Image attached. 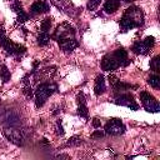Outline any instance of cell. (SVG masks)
Masks as SVG:
<instances>
[{
    "mask_svg": "<svg viewBox=\"0 0 160 160\" xmlns=\"http://www.w3.org/2000/svg\"><path fill=\"white\" fill-rule=\"evenodd\" d=\"M125 2H131V1H134V0H124Z\"/></svg>",
    "mask_w": 160,
    "mask_h": 160,
    "instance_id": "30",
    "label": "cell"
},
{
    "mask_svg": "<svg viewBox=\"0 0 160 160\" xmlns=\"http://www.w3.org/2000/svg\"><path fill=\"white\" fill-rule=\"evenodd\" d=\"M4 135H5L11 142H14V144H16V145H22L24 139H25L24 130L15 129V128L5 129V130H4Z\"/></svg>",
    "mask_w": 160,
    "mask_h": 160,
    "instance_id": "8",
    "label": "cell"
},
{
    "mask_svg": "<svg viewBox=\"0 0 160 160\" xmlns=\"http://www.w3.org/2000/svg\"><path fill=\"white\" fill-rule=\"evenodd\" d=\"M100 2H101V0H88V10H90V11H94V10H96L98 9V6L100 5Z\"/></svg>",
    "mask_w": 160,
    "mask_h": 160,
    "instance_id": "23",
    "label": "cell"
},
{
    "mask_svg": "<svg viewBox=\"0 0 160 160\" xmlns=\"http://www.w3.org/2000/svg\"><path fill=\"white\" fill-rule=\"evenodd\" d=\"M55 130H56V134L58 135H64V129H62V125L60 121L56 122V126H55Z\"/></svg>",
    "mask_w": 160,
    "mask_h": 160,
    "instance_id": "27",
    "label": "cell"
},
{
    "mask_svg": "<svg viewBox=\"0 0 160 160\" xmlns=\"http://www.w3.org/2000/svg\"><path fill=\"white\" fill-rule=\"evenodd\" d=\"M140 100H141V104L142 106L145 108L146 111H150V112H158L160 110V105L158 102V100L148 91H141L140 92Z\"/></svg>",
    "mask_w": 160,
    "mask_h": 160,
    "instance_id": "6",
    "label": "cell"
},
{
    "mask_svg": "<svg viewBox=\"0 0 160 160\" xmlns=\"http://www.w3.org/2000/svg\"><path fill=\"white\" fill-rule=\"evenodd\" d=\"M120 6V0H106L104 4V10L108 14L115 12Z\"/></svg>",
    "mask_w": 160,
    "mask_h": 160,
    "instance_id": "15",
    "label": "cell"
},
{
    "mask_svg": "<svg viewBox=\"0 0 160 160\" xmlns=\"http://www.w3.org/2000/svg\"><path fill=\"white\" fill-rule=\"evenodd\" d=\"M105 132L110 135H121L125 132V125L120 119L112 118L105 124Z\"/></svg>",
    "mask_w": 160,
    "mask_h": 160,
    "instance_id": "7",
    "label": "cell"
},
{
    "mask_svg": "<svg viewBox=\"0 0 160 160\" xmlns=\"http://www.w3.org/2000/svg\"><path fill=\"white\" fill-rule=\"evenodd\" d=\"M116 105H121V106H126L130 110H138L139 109V104L134 100V96L130 94H122L120 96H118L114 101Z\"/></svg>",
    "mask_w": 160,
    "mask_h": 160,
    "instance_id": "9",
    "label": "cell"
},
{
    "mask_svg": "<svg viewBox=\"0 0 160 160\" xmlns=\"http://www.w3.org/2000/svg\"><path fill=\"white\" fill-rule=\"evenodd\" d=\"M100 125H101V122H100V120L99 119H92V126L95 128V129H98V128H100Z\"/></svg>",
    "mask_w": 160,
    "mask_h": 160,
    "instance_id": "29",
    "label": "cell"
},
{
    "mask_svg": "<svg viewBox=\"0 0 160 160\" xmlns=\"http://www.w3.org/2000/svg\"><path fill=\"white\" fill-rule=\"evenodd\" d=\"M49 9H50V6H49V4H48L46 1L39 0V1H35V2L31 5L30 12L34 14V15H38V14H42V12L49 11Z\"/></svg>",
    "mask_w": 160,
    "mask_h": 160,
    "instance_id": "11",
    "label": "cell"
},
{
    "mask_svg": "<svg viewBox=\"0 0 160 160\" xmlns=\"http://www.w3.org/2000/svg\"><path fill=\"white\" fill-rule=\"evenodd\" d=\"M26 20H29V14H26L24 10L18 12V22H25Z\"/></svg>",
    "mask_w": 160,
    "mask_h": 160,
    "instance_id": "25",
    "label": "cell"
},
{
    "mask_svg": "<svg viewBox=\"0 0 160 160\" xmlns=\"http://www.w3.org/2000/svg\"><path fill=\"white\" fill-rule=\"evenodd\" d=\"M51 28V18H45L42 21H41V25H40V29L42 32H48Z\"/></svg>",
    "mask_w": 160,
    "mask_h": 160,
    "instance_id": "21",
    "label": "cell"
},
{
    "mask_svg": "<svg viewBox=\"0 0 160 160\" xmlns=\"http://www.w3.org/2000/svg\"><path fill=\"white\" fill-rule=\"evenodd\" d=\"M112 55L115 56V59L118 60V62H119L120 66H126V65L130 64V60H129V58H128V52H126L125 49H122V48L116 49V50L112 52Z\"/></svg>",
    "mask_w": 160,
    "mask_h": 160,
    "instance_id": "13",
    "label": "cell"
},
{
    "mask_svg": "<svg viewBox=\"0 0 160 160\" xmlns=\"http://www.w3.org/2000/svg\"><path fill=\"white\" fill-rule=\"evenodd\" d=\"M155 44V39L154 36H146L144 40H139V41H135L131 46V50L132 52L135 54H141V55H145L149 52V50L154 46Z\"/></svg>",
    "mask_w": 160,
    "mask_h": 160,
    "instance_id": "5",
    "label": "cell"
},
{
    "mask_svg": "<svg viewBox=\"0 0 160 160\" xmlns=\"http://www.w3.org/2000/svg\"><path fill=\"white\" fill-rule=\"evenodd\" d=\"M59 42V46L62 51L65 52H69V51H72L74 49L78 48L79 42L75 40V38H70V39H64V40H60L58 41Z\"/></svg>",
    "mask_w": 160,
    "mask_h": 160,
    "instance_id": "12",
    "label": "cell"
},
{
    "mask_svg": "<svg viewBox=\"0 0 160 160\" xmlns=\"http://www.w3.org/2000/svg\"><path fill=\"white\" fill-rule=\"evenodd\" d=\"M50 39H51V36L49 35V32H42V31H41V32L38 35V44H39L40 46H45V45L49 44Z\"/></svg>",
    "mask_w": 160,
    "mask_h": 160,
    "instance_id": "18",
    "label": "cell"
},
{
    "mask_svg": "<svg viewBox=\"0 0 160 160\" xmlns=\"http://www.w3.org/2000/svg\"><path fill=\"white\" fill-rule=\"evenodd\" d=\"M105 89H106V86H105V79H104V76L100 74V75H98L96 79H95L94 91H95V94L99 96V95H101V94L105 92Z\"/></svg>",
    "mask_w": 160,
    "mask_h": 160,
    "instance_id": "14",
    "label": "cell"
},
{
    "mask_svg": "<svg viewBox=\"0 0 160 160\" xmlns=\"http://www.w3.org/2000/svg\"><path fill=\"white\" fill-rule=\"evenodd\" d=\"M120 29L121 31H128L134 28H140L144 24V12L138 6H130L125 10L122 14L120 21Z\"/></svg>",
    "mask_w": 160,
    "mask_h": 160,
    "instance_id": "1",
    "label": "cell"
},
{
    "mask_svg": "<svg viewBox=\"0 0 160 160\" xmlns=\"http://www.w3.org/2000/svg\"><path fill=\"white\" fill-rule=\"evenodd\" d=\"M148 82L150 84L151 88H154V89H159V88H160V76H159L158 74L150 75L149 79H148Z\"/></svg>",
    "mask_w": 160,
    "mask_h": 160,
    "instance_id": "19",
    "label": "cell"
},
{
    "mask_svg": "<svg viewBox=\"0 0 160 160\" xmlns=\"http://www.w3.org/2000/svg\"><path fill=\"white\" fill-rule=\"evenodd\" d=\"M131 88H135V86H132V85H130V84H126V82H121L120 80H118V81L112 85L114 91H125V90H129V89H131Z\"/></svg>",
    "mask_w": 160,
    "mask_h": 160,
    "instance_id": "16",
    "label": "cell"
},
{
    "mask_svg": "<svg viewBox=\"0 0 160 160\" xmlns=\"http://www.w3.org/2000/svg\"><path fill=\"white\" fill-rule=\"evenodd\" d=\"M78 114L81 116V118H88V108H86V102L85 104H79V108H78Z\"/></svg>",
    "mask_w": 160,
    "mask_h": 160,
    "instance_id": "22",
    "label": "cell"
},
{
    "mask_svg": "<svg viewBox=\"0 0 160 160\" xmlns=\"http://www.w3.org/2000/svg\"><path fill=\"white\" fill-rule=\"evenodd\" d=\"M74 36H75L74 28L70 24H68V22H62V24L56 26L54 34L51 35V39H54L56 41H60V40L70 39V38H74Z\"/></svg>",
    "mask_w": 160,
    "mask_h": 160,
    "instance_id": "4",
    "label": "cell"
},
{
    "mask_svg": "<svg viewBox=\"0 0 160 160\" xmlns=\"http://www.w3.org/2000/svg\"><path fill=\"white\" fill-rule=\"evenodd\" d=\"M104 135H105V132H104V131L96 130V131H94V132L91 134V138H92V139H95V138H102Z\"/></svg>",
    "mask_w": 160,
    "mask_h": 160,
    "instance_id": "28",
    "label": "cell"
},
{
    "mask_svg": "<svg viewBox=\"0 0 160 160\" xmlns=\"http://www.w3.org/2000/svg\"><path fill=\"white\" fill-rule=\"evenodd\" d=\"M0 78H1V80H2V82H8V81L10 80V78H11L9 69H8L6 65H4V64H0Z\"/></svg>",
    "mask_w": 160,
    "mask_h": 160,
    "instance_id": "17",
    "label": "cell"
},
{
    "mask_svg": "<svg viewBox=\"0 0 160 160\" xmlns=\"http://www.w3.org/2000/svg\"><path fill=\"white\" fill-rule=\"evenodd\" d=\"M11 9L18 14V12H20V11L22 10V5H21V2H20V1H18V0H16V1H14V2L11 4Z\"/></svg>",
    "mask_w": 160,
    "mask_h": 160,
    "instance_id": "26",
    "label": "cell"
},
{
    "mask_svg": "<svg viewBox=\"0 0 160 160\" xmlns=\"http://www.w3.org/2000/svg\"><path fill=\"white\" fill-rule=\"evenodd\" d=\"M119 66L120 65L112 54H106L101 59V69L104 71H112V70H116Z\"/></svg>",
    "mask_w": 160,
    "mask_h": 160,
    "instance_id": "10",
    "label": "cell"
},
{
    "mask_svg": "<svg viewBox=\"0 0 160 160\" xmlns=\"http://www.w3.org/2000/svg\"><path fill=\"white\" fill-rule=\"evenodd\" d=\"M58 90V85L54 82H41L38 85L35 90V105L38 108H41L49 96H51Z\"/></svg>",
    "mask_w": 160,
    "mask_h": 160,
    "instance_id": "2",
    "label": "cell"
},
{
    "mask_svg": "<svg viewBox=\"0 0 160 160\" xmlns=\"http://www.w3.org/2000/svg\"><path fill=\"white\" fill-rule=\"evenodd\" d=\"M79 144H81V139H80L79 136H72V138H70L69 141L66 142L68 146H75V145H79Z\"/></svg>",
    "mask_w": 160,
    "mask_h": 160,
    "instance_id": "24",
    "label": "cell"
},
{
    "mask_svg": "<svg viewBox=\"0 0 160 160\" xmlns=\"http://www.w3.org/2000/svg\"><path fill=\"white\" fill-rule=\"evenodd\" d=\"M0 46L10 55H21L26 51L25 46L22 45H19V44H15L14 41L9 40L5 35V31L1 29L0 30Z\"/></svg>",
    "mask_w": 160,
    "mask_h": 160,
    "instance_id": "3",
    "label": "cell"
},
{
    "mask_svg": "<svg viewBox=\"0 0 160 160\" xmlns=\"http://www.w3.org/2000/svg\"><path fill=\"white\" fill-rule=\"evenodd\" d=\"M150 69L154 72H159L160 71V56L152 58V60L150 61Z\"/></svg>",
    "mask_w": 160,
    "mask_h": 160,
    "instance_id": "20",
    "label": "cell"
}]
</instances>
